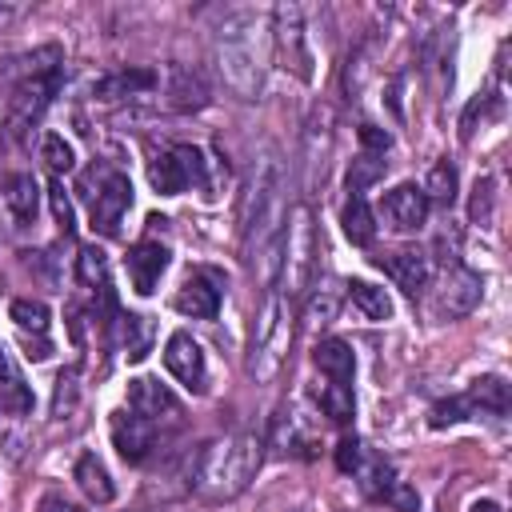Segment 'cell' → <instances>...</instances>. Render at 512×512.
<instances>
[{
  "mask_svg": "<svg viewBox=\"0 0 512 512\" xmlns=\"http://www.w3.org/2000/svg\"><path fill=\"white\" fill-rule=\"evenodd\" d=\"M112 444L128 464H140L156 444V424L136 416V412H128V408H120V412H112Z\"/></svg>",
  "mask_w": 512,
  "mask_h": 512,
  "instance_id": "cell-14",
  "label": "cell"
},
{
  "mask_svg": "<svg viewBox=\"0 0 512 512\" xmlns=\"http://www.w3.org/2000/svg\"><path fill=\"white\" fill-rule=\"evenodd\" d=\"M312 360H316V368L328 376V384H352L356 360H352V348H348L344 340H336V336L320 340V344L312 348Z\"/></svg>",
  "mask_w": 512,
  "mask_h": 512,
  "instance_id": "cell-20",
  "label": "cell"
},
{
  "mask_svg": "<svg viewBox=\"0 0 512 512\" xmlns=\"http://www.w3.org/2000/svg\"><path fill=\"white\" fill-rule=\"evenodd\" d=\"M288 348H292V316L280 292H264V304L256 312V328H252V352H248V376L256 384H268L284 372L288 364Z\"/></svg>",
  "mask_w": 512,
  "mask_h": 512,
  "instance_id": "cell-4",
  "label": "cell"
},
{
  "mask_svg": "<svg viewBox=\"0 0 512 512\" xmlns=\"http://www.w3.org/2000/svg\"><path fill=\"white\" fill-rule=\"evenodd\" d=\"M124 268H128L132 288H136L140 296H152V292H156V280H160L164 268H168V248H164L160 240H140V244L128 248Z\"/></svg>",
  "mask_w": 512,
  "mask_h": 512,
  "instance_id": "cell-15",
  "label": "cell"
},
{
  "mask_svg": "<svg viewBox=\"0 0 512 512\" xmlns=\"http://www.w3.org/2000/svg\"><path fill=\"white\" fill-rule=\"evenodd\" d=\"M40 156H44V164H48L52 172H68V168L76 164L72 144H68L64 136H56V132H48V136L40 140Z\"/></svg>",
  "mask_w": 512,
  "mask_h": 512,
  "instance_id": "cell-36",
  "label": "cell"
},
{
  "mask_svg": "<svg viewBox=\"0 0 512 512\" xmlns=\"http://www.w3.org/2000/svg\"><path fill=\"white\" fill-rule=\"evenodd\" d=\"M148 88H156L152 68H116V72H108L92 84V96L96 100H124V96H136V92H148Z\"/></svg>",
  "mask_w": 512,
  "mask_h": 512,
  "instance_id": "cell-19",
  "label": "cell"
},
{
  "mask_svg": "<svg viewBox=\"0 0 512 512\" xmlns=\"http://www.w3.org/2000/svg\"><path fill=\"white\" fill-rule=\"evenodd\" d=\"M76 484H80V492L92 500V504H108L112 496H116V488H112V476H108V468L100 464V456L96 452H84L80 460H76Z\"/></svg>",
  "mask_w": 512,
  "mask_h": 512,
  "instance_id": "cell-21",
  "label": "cell"
},
{
  "mask_svg": "<svg viewBox=\"0 0 512 512\" xmlns=\"http://www.w3.org/2000/svg\"><path fill=\"white\" fill-rule=\"evenodd\" d=\"M360 144H364V152L384 156V152L392 148V136H388L384 128H376V124H360Z\"/></svg>",
  "mask_w": 512,
  "mask_h": 512,
  "instance_id": "cell-41",
  "label": "cell"
},
{
  "mask_svg": "<svg viewBox=\"0 0 512 512\" xmlns=\"http://www.w3.org/2000/svg\"><path fill=\"white\" fill-rule=\"evenodd\" d=\"M376 268H384L392 276V284L404 288L408 296H416L432 276V264H428V256L420 248H396L388 256H376Z\"/></svg>",
  "mask_w": 512,
  "mask_h": 512,
  "instance_id": "cell-17",
  "label": "cell"
},
{
  "mask_svg": "<svg viewBox=\"0 0 512 512\" xmlns=\"http://www.w3.org/2000/svg\"><path fill=\"white\" fill-rule=\"evenodd\" d=\"M24 12H28V4H4V0H0V28H8L12 20H20Z\"/></svg>",
  "mask_w": 512,
  "mask_h": 512,
  "instance_id": "cell-44",
  "label": "cell"
},
{
  "mask_svg": "<svg viewBox=\"0 0 512 512\" xmlns=\"http://www.w3.org/2000/svg\"><path fill=\"white\" fill-rule=\"evenodd\" d=\"M312 272H316V228L308 204H296L284 216V232H280V296L300 300L312 284Z\"/></svg>",
  "mask_w": 512,
  "mask_h": 512,
  "instance_id": "cell-5",
  "label": "cell"
},
{
  "mask_svg": "<svg viewBox=\"0 0 512 512\" xmlns=\"http://www.w3.org/2000/svg\"><path fill=\"white\" fill-rule=\"evenodd\" d=\"M472 220L476 224H492V180H476V192H472Z\"/></svg>",
  "mask_w": 512,
  "mask_h": 512,
  "instance_id": "cell-40",
  "label": "cell"
},
{
  "mask_svg": "<svg viewBox=\"0 0 512 512\" xmlns=\"http://www.w3.org/2000/svg\"><path fill=\"white\" fill-rule=\"evenodd\" d=\"M428 200H436V204H452L456 200V168L448 164V160H440V164H432V172H428V184L420 188Z\"/></svg>",
  "mask_w": 512,
  "mask_h": 512,
  "instance_id": "cell-32",
  "label": "cell"
},
{
  "mask_svg": "<svg viewBox=\"0 0 512 512\" xmlns=\"http://www.w3.org/2000/svg\"><path fill=\"white\" fill-rule=\"evenodd\" d=\"M272 40L284 68H292L300 80H312V52L304 32V8L300 4H276L272 8Z\"/></svg>",
  "mask_w": 512,
  "mask_h": 512,
  "instance_id": "cell-9",
  "label": "cell"
},
{
  "mask_svg": "<svg viewBox=\"0 0 512 512\" xmlns=\"http://www.w3.org/2000/svg\"><path fill=\"white\" fill-rule=\"evenodd\" d=\"M348 300H352L368 320H388V316H392L388 292L376 288V284H368V280H352V284H348Z\"/></svg>",
  "mask_w": 512,
  "mask_h": 512,
  "instance_id": "cell-27",
  "label": "cell"
},
{
  "mask_svg": "<svg viewBox=\"0 0 512 512\" xmlns=\"http://www.w3.org/2000/svg\"><path fill=\"white\" fill-rule=\"evenodd\" d=\"M328 152H332V108L328 104H316L312 116H308V128H304V176H300V188L308 196L324 180Z\"/></svg>",
  "mask_w": 512,
  "mask_h": 512,
  "instance_id": "cell-11",
  "label": "cell"
},
{
  "mask_svg": "<svg viewBox=\"0 0 512 512\" xmlns=\"http://www.w3.org/2000/svg\"><path fill=\"white\" fill-rule=\"evenodd\" d=\"M284 168L276 156H264L252 172V184H248V200H244V228H240V252H244V264H252L284 228Z\"/></svg>",
  "mask_w": 512,
  "mask_h": 512,
  "instance_id": "cell-1",
  "label": "cell"
},
{
  "mask_svg": "<svg viewBox=\"0 0 512 512\" xmlns=\"http://www.w3.org/2000/svg\"><path fill=\"white\" fill-rule=\"evenodd\" d=\"M176 312H184V316H192V320H212L216 312H220V284L208 276V272H192L184 284H180V292H176Z\"/></svg>",
  "mask_w": 512,
  "mask_h": 512,
  "instance_id": "cell-18",
  "label": "cell"
},
{
  "mask_svg": "<svg viewBox=\"0 0 512 512\" xmlns=\"http://www.w3.org/2000/svg\"><path fill=\"white\" fill-rule=\"evenodd\" d=\"M128 412H136V416H144L152 424H160V420L176 424L180 420V400L160 380L136 376V380H128Z\"/></svg>",
  "mask_w": 512,
  "mask_h": 512,
  "instance_id": "cell-12",
  "label": "cell"
},
{
  "mask_svg": "<svg viewBox=\"0 0 512 512\" xmlns=\"http://www.w3.org/2000/svg\"><path fill=\"white\" fill-rule=\"evenodd\" d=\"M116 320H120L124 356H128V360H144V356L152 352V336H156L152 320H148V316H140V312H124V316H116Z\"/></svg>",
  "mask_w": 512,
  "mask_h": 512,
  "instance_id": "cell-24",
  "label": "cell"
},
{
  "mask_svg": "<svg viewBox=\"0 0 512 512\" xmlns=\"http://www.w3.org/2000/svg\"><path fill=\"white\" fill-rule=\"evenodd\" d=\"M76 280L84 288H92V292H108V256H104V248H80Z\"/></svg>",
  "mask_w": 512,
  "mask_h": 512,
  "instance_id": "cell-28",
  "label": "cell"
},
{
  "mask_svg": "<svg viewBox=\"0 0 512 512\" xmlns=\"http://www.w3.org/2000/svg\"><path fill=\"white\" fill-rule=\"evenodd\" d=\"M388 500H392L396 508H404V512H416V508H420L416 492H412V488H404V484H392V488H388Z\"/></svg>",
  "mask_w": 512,
  "mask_h": 512,
  "instance_id": "cell-43",
  "label": "cell"
},
{
  "mask_svg": "<svg viewBox=\"0 0 512 512\" xmlns=\"http://www.w3.org/2000/svg\"><path fill=\"white\" fill-rule=\"evenodd\" d=\"M340 224H344V236H348L352 244H360V248H368V244L376 240V220H372V208H368L364 196H348Z\"/></svg>",
  "mask_w": 512,
  "mask_h": 512,
  "instance_id": "cell-25",
  "label": "cell"
},
{
  "mask_svg": "<svg viewBox=\"0 0 512 512\" xmlns=\"http://www.w3.org/2000/svg\"><path fill=\"white\" fill-rule=\"evenodd\" d=\"M356 472H360V488H364L368 496H388V488L396 484V480H392V468L384 464V456H372L368 464L360 460Z\"/></svg>",
  "mask_w": 512,
  "mask_h": 512,
  "instance_id": "cell-35",
  "label": "cell"
},
{
  "mask_svg": "<svg viewBox=\"0 0 512 512\" xmlns=\"http://www.w3.org/2000/svg\"><path fill=\"white\" fill-rule=\"evenodd\" d=\"M480 272H472V268H464V264H448L444 268V276H440V288H436V296H432V312L440 316V320H456V316H468L476 304H480Z\"/></svg>",
  "mask_w": 512,
  "mask_h": 512,
  "instance_id": "cell-10",
  "label": "cell"
},
{
  "mask_svg": "<svg viewBox=\"0 0 512 512\" xmlns=\"http://www.w3.org/2000/svg\"><path fill=\"white\" fill-rule=\"evenodd\" d=\"M4 188H8V192H4V204L12 208L16 224H32V220H36V204H40L36 180H32L28 172H20V176H8Z\"/></svg>",
  "mask_w": 512,
  "mask_h": 512,
  "instance_id": "cell-23",
  "label": "cell"
},
{
  "mask_svg": "<svg viewBox=\"0 0 512 512\" xmlns=\"http://www.w3.org/2000/svg\"><path fill=\"white\" fill-rule=\"evenodd\" d=\"M336 468H340V472H356V468H360V440H356V436H344V440L336 444Z\"/></svg>",
  "mask_w": 512,
  "mask_h": 512,
  "instance_id": "cell-42",
  "label": "cell"
},
{
  "mask_svg": "<svg viewBox=\"0 0 512 512\" xmlns=\"http://www.w3.org/2000/svg\"><path fill=\"white\" fill-rule=\"evenodd\" d=\"M468 416H476L472 400H468V396H448V400L432 404L428 424H432V428H448V424H460V420H468Z\"/></svg>",
  "mask_w": 512,
  "mask_h": 512,
  "instance_id": "cell-34",
  "label": "cell"
},
{
  "mask_svg": "<svg viewBox=\"0 0 512 512\" xmlns=\"http://www.w3.org/2000/svg\"><path fill=\"white\" fill-rule=\"evenodd\" d=\"M384 176V156H372V152H360L348 168V192L352 196H364L368 184H376Z\"/></svg>",
  "mask_w": 512,
  "mask_h": 512,
  "instance_id": "cell-31",
  "label": "cell"
},
{
  "mask_svg": "<svg viewBox=\"0 0 512 512\" xmlns=\"http://www.w3.org/2000/svg\"><path fill=\"white\" fill-rule=\"evenodd\" d=\"M60 64L56 68H44V72H32L16 84L12 92V104H8V136L20 140L24 132H32V124L44 116V108L52 104V96L60 92Z\"/></svg>",
  "mask_w": 512,
  "mask_h": 512,
  "instance_id": "cell-7",
  "label": "cell"
},
{
  "mask_svg": "<svg viewBox=\"0 0 512 512\" xmlns=\"http://www.w3.org/2000/svg\"><path fill=\"white\" fill-rule=\"evenodd\" d=\"M472 512H500V508H496V504H492V500H484V504H476V508H472Z\"/></svg>",
  "mask_w": 512,
  "mask_h": 512,
  "instance_id": "cell-47",
  "label": "cell"
},
{
  "mask_svg": "<svg viewBox=\"0 0 512 512\" xmlns=\"http://www.w3.org/2000/svg\"><path fill=\"white\" fill-rule=\"evenodd\" d=\"M216 68L224 76V84L240 96L252 100L260 92V76H264V48H260V20L252 12H236L224 16V24L216 28Z\"/></svg>",
  "mask_w": 512,
  "mask_h": 512,
  "instance_id": "cell-3",
  "label": "cell"
},
{
  "mask_svg": "<svg viewBox=\"0 0 512 512\" xmlns=\"http://www.w3.org/2000/svg\"><path fill=\"white\" fill-rule=\"evenodd\" d=\"M384 220L396 232H416L428 220V196L416 184H400L384 196Z\"/></svg>",
  "mask_w": 512,
  "mask_h": 512,
  "instance_id": "cell-16",
  "label": "cell"
},
{
  "mask_svg": "<svg viewBox=\"0 0 512 512\" xmlns=\"http://www.w3.org/2000/svg\"><path fill=\"white\" fill-rule=\"evenodd\" d=\"M96 180V192H88V212H92V228L104 236L120 232L124 212L132 208V180L116 168H92L88 172Z\"/></svg>",
  "mask_w": 512,
  "mask_h": 512,
  "instance_id": "cell-8",
  "label": "cell"
},
{
  "mask_svg": "<svg viewBox=\"0 0 512 512\" xmlns=\"http://www.w3.org/2000/svg\"><path fill=\"white\" fill-rule=\"evenodd\" d=\"M260 456H264V444L252 432H236V436H224L216 444H204L196 452V476H192V484L200 492L216 496V500L220 496H236L256 476Z\"/></svg>",
  "mask_w": 512,
  "mask_h": 512,
  "instance_id": "cell-2",
  "label": "cell"
},
{
  "mask_svg": "<svg viewBox=\"0 0 512 512\" xmlns=\"http://www.w3.org/2000/svg\"><path fill=\"white\" fill-rule=\"evenodd\" d=\"M44 512H84V508H76V504H68L64 496H44V504H40Z\"/></svg>",
  "mask_w": 512,
  "mask_h": 512,
  "instance_id": "cell-45",
  "label": "cell"
},
{
  "mask_svg": "<svg viewBox=\"0 0 512 512\" xmlns=\"http://www.w3.org/2000/svg\"><path fill=\"white\" fill-rule=\"evenodd\" d=\"M48 200H52L56 224H60L64 232H72V228H76V216H72V200L64 196V184H60V180H52V184H48Z\"/></svg>",
  "mask_w": 512,
  "mask_h": 512,
  "instance_id": "cell-39",
  "label": "cell"
},
{
  "mask_svg": "<svg viewBox=\"0 0 512 512\" xmlns=\"http://www.w3.org/2000/svg\"><path fill=\"white\" fill-rule=\"evenodd\" d=\"M8 380H16V372H12V364H8V352H4V344H0V384H8Z\"/></svg>",
  "mask_w": 512,
  "mask_h": 512,
  "instance_id": "cell-46",
  "label": "cell"
},
{
  "mask_svg": "<svg viewBox=\"0 0 512 512\" xmlns=\"http://www.w3.org/2000/svg\"><path fill=\"white\" fill-rule=\"evenodd\" d=\"M0 408H4V412H16V416L32 408V392L24 388V380H20V376H16V380H8V384H0Z\"/></svg>",
  "mask_w": 512,
  "mask_h": 512,
  "instance_id": "cell-38",
  "label": "cell"
},
{
  "mask_svg": "<svg viewBox=\"0 0 512 512\" xmlns=\"http://www.w3.org/2000/svg\"><path fill=\"white\" fill-rule=\"evenodd\" d=\"M464 396L472 400L476 412H496V416L508 412V384H504V376H480V380H472V388Z\"/></svg>",
  "mask_w": 512,
  "mask_h": 512,
  "instance_id": "cell-26",
  "label": "cell"
},
{
  "mask_svg": "<svg viewBox=\"0 0 512 512\" xmlns=\"http://www.w3.org/2000/svg\"><path fill=\"white\" fill-rule=\"evenodd\" d=\"M12 320L24 328V332H36V336H44L48 332V320H52V312H48V304L44 300H12Z\"/></svg>",
  "mask_w": 512,
  "mask_h": 512,
  "instance_id": "cell-33",
  "label": "cell"
},
{
  "mask_svg": "<svg viewBox=\"0 0 512 512\" xmlns=\"http://www.w3.org/2000/svg\"><path fill=\"white\" fill-rule=\"evenodd\" d=\"M164 368L188 388V392H204V352L188 332H172L164 344Z\"/></svg>",
  "mask_w": 512,
  "mask_h": 512,
  "instance_id": "cell-13",
  "label": "cell"
},
{
  "mask_svg": "<svg viewBox=\"0 0 512 512\" xmlns=\"http://www.w3.org/2000/svg\"><path fill=\"white\" fill-rule=\"evenodd\" d=\"M336 312H340V292H336V288H316V292L308 296V304H304V328L316 332V328L332 324Z\"/></svg>",
  "mask_w": 512,
  "mask_h": 512,
  "instance_id": "cell-29",
  "label": "cell"
},
{
  "mask_svg": "<svg viewBox=\"0 0 512 512\" xmlns=\"http://www.w3.org/2000/svg\"><path fill=\"white\" fill-rule=\"evenodd\" d=\"M316 400H320L324 416H328V420H336V424H348V420H352V412H356L352 384H324Z\"/></svg>",
  "mask_w": 512,
  "mask_h": 512,
  "instance_id": "cell-30",
  "label": "cell"
},
{
  "mask_svg": "<svg viewBox=\"0 0 512 512\" xmlns=\"http://www.w3.org/2000/svg\"><path fill=\"white\" fill-rule=\"evenodd\" d=\"M168 80H172V104L180 108V112H196V108H204L208 104V84L200 80V72H192V68H184V64H172L168 68Z\"/></svg>",
  "mask_w": 512,
  "mask_h": 512,
  "instance_id": "cell-22",
  "label": "cell"
},
{
  "mask_svg": "<svg viewBox=\"0 0 512 512\" xmlns=\"http://www.w3.org/2000/svg\"><path fill=\"white\" fill-rule=\"evenodd\" d=\"M76 408V368H64L56 376V396H52V416H68Z\"/></svg>",
  "mask_w": 512,
  "mask_h": 512,
  "instance_id": "cell-37",
  "label": "cell"
},
{
  "mask_svg": "<svg viewBox=\"0 0 512 512\" xmlns=\"http://www.w3.org/2000/svg\"><path fill=\"white\" fill-rule=\"evenodd\" d=\"M148 180H152V188L160 196H176L188 184L208 188V160H204V152L196 144H176V148H164V152L152 156Z\"/></svg>",
  "mask_w": 512,
  "mask_h": 512,
  "instance_id": "cell-6",
  "label": "cell"
}]
</instances>
